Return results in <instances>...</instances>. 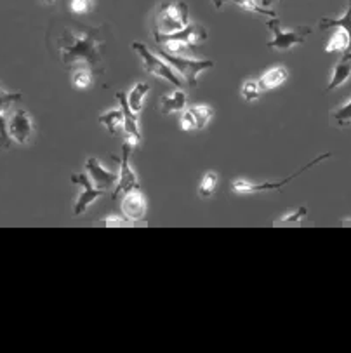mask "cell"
Returning <instances> with one entry per match:
<instances>
[{
    "label": "cell",
    "instance_id": "obj_28",
    "mask_svg": "<svg viewBox=\"0 0 351 353\" xmlns=\"http://www.w3.org/2000/svg\"><path fill=\"white\" fill-rule=\"evenodd\" d=\"M23 98L21 92H8L0 88V112L6 113V110L11 108L14 103H18Z\"/></svg>",
    "mask_w": 351,
    "mask_h": 353
},
{
    "label": "cell",
    "instance_id": "obj_23",
    "mask_svg": "<svg viewBox=\"0 0 351 353\" xmlns=\"http://www.w3.org/2000/svg\"><path fill=\"white\" fill-rule=\"evenodd\" d=\"M217 185H219V178L214 171H209L203 174V178L200 179L199 185V195L202 199H210L216 193Z\"/></svg>",
    "mask_w": 351,
    "mask_h": 353
},
{
    "label": "cell",
    "instance_id": "obj_15",
    "mask_svg": "<svg viewBox=\"0 0 351 353\" xmlns=\"http://www.w3.org/2000/svg\"><path fill=\"white\" fill-rule=\"evenodd\" d=\"M188 106V96L183 89H174L169 94L162 96L160 98V110H162V115L169 117L176 112H183Z\"/></svg>",
    "mask_w": 351,
    "mask_h": 353
},
{
    "label": "cell",
    "instance_id": "obj_10",
    "mask_svg": "<svg viewBox=\"0 0 351 353\" xmlns=\"http://www.w3.org/2000/svg\"><path fill=\"white\" fill-rule=\"evenodd\" d=\"M132 146L129 145L127 141H123L122 145V157L120 159H117V157H113L117 162H119V181H117L115 188H113V193H112V199H117L120 195V193H126L127 190L130 188H138L139 186V179H138V174H136V171L132 168H130V152H132Z\"/></svg>",
    "mask_w": 351,
    "mask_h": 353
},
{
    "label": "cell",
    "instance_id": "obj_11",
    "mask_svg": "<svg viewBox=\"0 0 351 353\" xmlns=\"http://www.w3.org/2000/svg\"><path fill=\"white\" fill-rule=\"evenodd\" d=\"M8 131L12 141L21 146L28 145L33 138V122L30 113L23 108L16 110L11 117H8Z\"/></svg>",
    "mask_w": 351,
    "mask_h": 353
},
{
    "label": "cell",
    "instance_id": "obj_32",
    "mask_svg": "<svg viewBox=\"0 0 351 353\" xmlns=\"http://www.w3.org/2000/svg\"><path fill=\"white\" fill-rule=\"evenodd\" d=\"M273 2H275V0H259V4L263 6V8H270V6H273Z\"/></svg>",
    "mask_w": 351,
    "mask_h": 353
},
{
    "label": "cell",
    "instance_id": "obj_22",
    "mask_svg": "<svg viewBox=\"0 0 351 353\" xmlns=\"http://www.w3.org/2000/svg\"><path fill=\"white\" fill-rule=\"evenodd\" d=\"M190 112H192L193 119H195V125H197V131L205 128L207 124L210 122V119L214 117V108L209 105H195V106H190Z\"/></svg>",
    "mask_w": 351,
    "mask_h": 353
},
{
    "label": "cell",
    "instance_id": "obj_6",
    "mask_svg": "<svg viewBox=\"0 0 351 353\" xmlns=\"http://www.w3.org/2000/svg\"><path fill=\"white\" fill-rule=\"evenodd\" d=\"M266 26L272 32V41L266 42V48L275 49V51L287 52L290 51L296 46L304 44V41L308 39V35L312 33V26H296V28H282L280 25V19L270 18L266 21Z\"/></svg>",
    "mask_w": 351,
    "mask_h": 353
},
{
    "label": "cell",
    "instance_id": "obj_26",
    "mask_svg": "<svg viewBox=\"0 0 351 353\" xmlns=\"http://www.w3.org/2000/svg\"><path fill=\"white\" fill-rule=\"evenodd\" d=\"M261 92H263V88H261L259 81H252V79H250V81L243 82L240 94H242V98L245 99L247 103H254L261 98Z\"/></svg>",
    "mask_w": 351,
    "mask_h": 353
},
{
    "label": "cell",
    "instance_id": "obj_20",
    "mask_svg": "<svg viewBox=\"0 0 351 353\" xmlns=\"http://www.w3.org/2000/svg\"><path fill=\"white\" fill-rule=\"evenodd\" d=\"M150 92V85L145 82H138V84L132 85L129 92H127V103H129L130 110L136 113H139L145 106V98Z\"/></svg>",
    "mask_w": 351,
    "mask_h": 353
},
{
    "label": "cell",
    "instance_id": "obj_3",
    "mask_svg": "<svg viewBox=\"0 0 351 353\" xmlns=\"http://www.w3.org/2000/svg\"><path fill=\"white\" fill-rule=\"evenodd\" d=\"M190 25V9L188 6L178 0V2H169L162 4L157 9L152 21V30L160 33H174L183 30Z\"/></svg>",
    "mask_w": 351,
    "mask_h": 353
},
{
    "label": "cell",
    "instance_id": "obj_25",
    "mask_svg": "<svg viewBox=\"0 0 351 353\" xmlns=\"http://www.w3.org/2000/svg\"><path fill=\"white\" fill-rule=\"evenodd\" d=\"M332 117H334V121H336V124L339 125V128H343V129L350 128V125H351V98L348 99L346 103H343L339 108L334 110Z\"/></svg>",
    "mask_w": 351,
    "mask_h": 353
},
{
    "label": "cell",
    "instance_id": "obj_7",
    "mask_svg": "<svg viewBox=\"0 0 351 353\" xmlns=\"http://www.w3.org/2000/svg\"><path fill=\"white\" fill-rule=\"evenodd\" d=\"M160 58L166 59L170 66H172L178 75L181 77V81L185 84L192 85L195 88L199 84V77L202 75L205 70H210L214 66V63L210 59H197V58H190V56H176L170 54V52L163 51L160 48Z\"/></svg>",
    "mask_w": 351,
    "mask_h": 353
},
{
    "label": "cell",
    "instance_id": "obj_2",
    "mask_svg": "<svg viewBox=\"0 0 351 353\" xmlns=\"http://www.w3.org/2000/svg\"><path fill=\"white\" fill-rule=\"evenodd\" d=\"M153 41L163 48V51L176 56H190L192 48H197L200 42L207 41V30L199 23H190L179 32L174 33H160L152 30Z\"/></svg>",
    "mask_w": 351,
    "mask_h": 353
},
{
    "label": "cell",
    "instance_id": "obj_19",
    "mask_svg": "<svg viewBox=\"0 0 351 353\" xmlns=\"http://www.w3.org/2000/svg\"><path fill=\"white\" fill-rule=\"evenodd\" d=\"M99 124L106 129L112 136H117L123 131V113L122 110H108L99 115Z\"/></svg>",
    "mask_w": 351,
    "mask_h": 353
},
{
    "label": "cell",
    "instance_id": "obj_1",
    "mask_svg": "<svg viewBox=\"0 0 351 353\" xmlns=\"http://www.w3.org/2000/svg\"><path fill=\"white\" fill-rule=\"evenodd\" d=\"M103 28L79 26L66 28L56 41L63 65H87L91 70H103Z\"/></svg>",
    "mask_w": 351,
    "mask_h": 353
},
{
    "label": "cell",
    "instance_id": "obj_8",
    "mask_svg": "<svg viewBox=\"0 0 351 353\" xmlns=\"http://www.w3.org/2000/svg\"><path fill=\"white\" fill-rule=\"evenodd\" d=\"M72 183H75V185L80 186L79 197H77L75 205H73V214L75 216L83 214V212L91 208L99 197H103V195L106 193V190H101L98 188V186H94V183L89 179L87 172H79V174L75 172V174H72Z\"/></svg>",
    "mask_w": 351,
    "mask_h": 353
},
{
    "label": "cell",
    "instance_id": "obj_16",
    "mask_svg": "<svg viewBox=\"0 0 351 353\" xmlns=\"http://www.w3.org/2000/svg\"><path fill=\"white\" fill-rule=\"evenodd\" d=\"M226 2H233V4H237L239 8H242V9H245V11L256 12V14L266 16V18H277V14L273 9L263 8V6H261L257 0H212L214 9H216V11H221L223 4H226Z\"/></svg>",
    "mask_w": 351,
    "mask_h": 353
},
{
    "label": "cell",
    "instance_id": "obj_21",
    "mask_svg": "<svg viewBox=\"0 0 351 353\" xmlns=\"http://www.w3.org/2000/svg\"><path fill=\"white\" fill-rule=\"evenodd\" d=\"M92 84V70L87 65L77 66L72 72V85L77 91H86Z\"/></svg>",
    "mask_w": 351,
    "mask_h": 353
},
{
    "label": "cell",
    "instance_id": "obj_31",
    "mask_svg": "<svg viewBox=\"0 0 351 353\" xmlns=\"http://www.w3.org/2000/svg\"><path fill=\"white\" fill-rule=\"evenodd\" d=\"M99 223H103V225H108V226H126L129 225L130 221H127L123 216H108V218H101L99 219Z\"/></svg>",
    "mask_w": 351,
    "mask_h": 353
},
{
    "label": "cell",
    "instance_id": "obj_29",
    "mask_svg": "<svg viewBox=\"0 0 351 353\" xmlns=\"http://www.w3.org/2000/svg\"><path fill=\"white\" fill-rule=\"evenodd\" d=\"M92 9H94V0H72L70 2V11L73 14L86 16L92 12Z\"/></svg>",
    "mask_w": 351,
    "mask_h": 353
},
{
    "label": "cell",
    "instance_id": "obj_4",
    "mask_svg": "<svg viewBox=\"0 0 351 353\" xmlns=\"http://www.w3.org/2000/svg\"><path fill=\"white\" fill-rule=\"evenodd\" d=\"M130 48H132V51L139 56V59H141V63H143V68H145L146 72L152 73L153 77H157V79H160V81L174 85V88L183 89L181 77L178 75V72H176V70H174L172 66L166 61V59H162L160 56L153 54V52L150 51V49L146 48L143 42H132V44H130Z\"/></svg>",
    "mask_w": 351,
    "mask_h": 353
},
{
    "label": "cell",
    "instance_id": "obj_12",
    "mask_svg": "<svg viewBox=\"0 0 351 353\" xmlns=\"http://www.w3.org/2000/svg\"><path fill=\"white\" fill-rule=\"evenodd\" d=\"M115 96L117 99H119L120 110H122L123 113V134H126V141L134 148V146H138L143 139L138 113L130 110L129 103H127V92L120 91L117 92Z\"/></svg>",
    "mask_w": 351,
    "mask_h": 353
},
{
    "label": "cell",
    "instance_id": "obj_17",
    "mask_svg": "<svg viewBox=\"0 0 351 353\" xmlns=\"http://www.w3.org/2000/svg\"><path fill=\"white\" fill-rule=\"evenodd\" d=\"M289 72L283 66H275V68H270L268 72L263 73V77L259 79V84L263 88V91H270V89H277L280 85L285 84Z\"/></svg>",
    "mask_w": 351,
    "mask_h": 353
},
{
    "label": "cell",
    "instance_id": "obj_18",
    "mask_svg": "<svg viewBox=\"0 0 351 353\" xmlns=\"http://www.w3.org/2000/svg\"><path fill=\"white\" fill-rule=\"evenodd\" d=\"M320 30H329V28H341L348 33L350 37V46H348L346 51L351 52V0H348V8L346 12H344L341 18L337 19H329V18H322L319 23Z\"/></svg>",
    "mask_w": 351,
    "mask_h": 353
},
{
    "label": "cell",
    "instance_id": "obj_27",
    "mask_svg": "<svg viewBox=\"0 0 351 353\" xmlns=\"http://www.w3.org/2000/svg\"><path fill=\"white\" fill-rule=\"evenodd\" d=\"M308 218V209L306 208H297L296 211L292 212H287L283 214L282 218L277 219V225H297V223L304 221V219Z\"/></svg>",
    "mask_w": 351,
    "mask_h": 353
},
{
    "label": "cell",
    "instance_id": "obj_9",
    "mask_svg": "<svg viewBox=\"0 0 351 353\" xmlns=\"http://www.w3.org/2000/svg\"><path fill=\"white\" fill-rule=\"evenodd\" d=\"M122 195L123 197L122 202H120V211H122L123 218L130 223L145 221L146 216H148V201H146L141 186L127 190Z\"/></svg>",
    "mask_w": 351,
    "mask_h": 353
},
{
    "label": "cell",
    "instance_id": "obj_30",
    "mask_svg": "<svg viewBox=\"0 0 351 353\" xmlns=\"http://www.w3.org/2000/svg\"><path fill=\"white\" fill-rule=\"evenodd\" d=\"M11 136L8 131V117L2 113L0 115V148H9L11 146Z\"/></svg>",
    "mask_w": 351,
    "mask_h": 353
},
{
    "label": "cell",
    "instance_id": "obj_14",
    "mask_svg": "<svg viewBox=\"0 0 351 353\" xmlns=\"http://www.w3.org/2000/svg\"><path fill=\"white\" fill-rule=\"evenodd\" d=\"M350 77H351V52L344 51V54L341 56L339 61L334 65L332 75H330V81H329V85H327V89H329V91H334V89L341 88L343 84H346Z\"/></svg>",
    "mask_w": 351,
    "mask_h": 353
},
{
    "label": "cell",
    "instance_id": "obj_5",
    "mask_svg": "<svg viewBox=\"0 0 351 353\" xmlns=\"http://www.w3.org/2000/svg\"><path fill=\"white\" fill-rule=\"evenodd\" d=\"M332 157V153H322V155L315 157L312 162H308V164H304L303 168L297 169V171H294L292 174L287 176V178L280 179V181H265V183H252V181H247V179H233L232 183V190L235 193H239V195H249V193H265V192H277V190H282L283 186L289 185L290 181H294V179L297 178V176H301L303 172H306L308 169L315 168V165H319L320 162H323L325 159H330Z\"/></svg>",
    "mask_w": 351,
    "mask_h": 353
},
{
    "label": "cell",
    "instance_id": "obj_13",
    "mask_svg": "<svg viewBox=\"0 0 351 353\" xmlns=\"http://www.w3.org/2000/svg\"><path fill=\"white\" fill-rule=\"evenodd\" d=\"M83 168H86L87 176H89V179H91L92 183H94V186H98V188L101 190L115 188L117 181H119V174L108 171L96 157H89L86 161V164H83Z\"/></svg>",
    "mask_w": 351,
    "mask_h": 353
},
{
    "label": "cell",
    "instance_id": "obj_33",
    "mask_svg": "<svg viewBox=\"0 0 351 353\" xmlns=\"http://www.w3.org/2000/svg\"><path fill=\"white\" fill-rule=\"evenodd\" d=\"M40 2H42L43 6H52L56 2V0H40Z\"/></svg>",
    "mask_w": 351,
    "mask_h": 353
},
{
    "label": "cell",
    "instance_id": "obj_24",
    "mask_svg": "<svg viewBox=\"0 0 351 353\" xmlns=\"http://www.w3.org/2000/svg\"><path fill=\"white\" fill-rule=\"evenodd\" d=\"M348 46H350V37H348V33L344 30L337 28V32L327 42L325 52H343L346 51Z\"/></svg>",
    "mask_w": 351,
    "mask_h": 353
}]
</instances>
